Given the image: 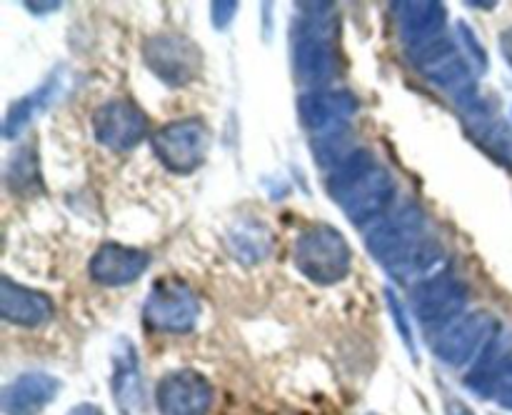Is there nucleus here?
I'll return each mask as SVG.
<instances>
[{
    "label": "nucleus",
    "mask_w": 512,
    "mask_h": 415,
    "mask_svg": "<svg viewBox=\"0 0 512 415\" xmlns=\"http://www.w3.org/2000/svg\"><path fill=\"white\" fill-rule=\"evenodd\" d=\"M360 103L350 90H308L298 98V120L315 140L348 133Z\"/></svg>",
    "instance_id": "nucleus-11"
},
{
    "label": "nucleus",
    "mask_w": 512,
    "mask_h": 415,
    "mask_svg": "<svg viewBox=\"0 0 512 415\" xmlns=\"http://www.w3.org/2000/svg\"><path fill=\"white\" fill-rule=\"evenodd\" d=\"M413 68L423 75L425 80L455 98V103L465 105L473 100L478 93V70L470 63L468 55L460 48L458 38L440 35L433 43L423 45L418 50L408 53Z\"/></svg>",
    "instance_id": "nucleus-5"
},
{
    "label": "nucleus",
    "mask_w": 512,
    "mask_h": 415,
    "mask_svg": "<svg viewBox=\"0 0 512 415\" xmlns=\"http://www.w3.org/2000/svg\"><path fill=\"white\" fill-rule=\"evenodd\" d=\"M368 415H378V413H368Z\"/></svg>",
    "instance_id": "nucleus-32"
},
{
    "label": "nucleus",
    "mask_w": 512,
    "mask_h": 415,
    "mask_svg": "<svg viewBox=\"0 0 512 415\" xmlns=\"http://www.w3.org/2000/svg\"><path fill=\"white\" fill-rule=\"evenodd\" d=\"M293 265L315 285H338L353 268V248L338 228L315 223L298 235L293 245Z\"/></svg>",
    "instance_id": "nucleus-4"
},
{
    "label": "nucleus",
    "mask_w": 512,
    "mask_h": 415,
    "mask_svg": "<svg viewBox=\"0 0 512 415\" xmlns=\"http://www.w3.org/2000/svg\"><path fill=\"white\" fill-rule=\"evenodd\" d=\"M68 415H105L103 408L95 403H80L75 405V408H70Z\"/></svg>",
    "instance_id": "nucleus-30"
},
{
    "label": "nucleus",
    "mask_w": 512,
    "mask_h": 415,
    "mask_svg": "<svg viewBox=\"0 0 512 415\" xmlns=\"http://www.w3.org/2000/svg\"><path fill=\"white\" fill-rule=\"evenodd\" d=\"M365 248L375 263L403 285H418L445 270V248L430 230L423 208L398 205L365 230Z\"/></svg>",
    "instance_id": "nucleus-1"
},
{
    "label": "nucleus",
    "mask_w": 512,
    "mask_h": 415,
    "mask_svg": "<svg viewBox=\"0 0 512 415\" xmlns=\"http://www.w3.org/2000/svg\"><path fill=\"white\" fill-rule=\"evenodd\" d=\"M398 10V30L403 38L405 50H418L445 35L448 23V8L435 0H420V3H395Z\"/></svg>",
    "instance_id": "nucleus-20"
},
{
    "label": "nucleus",
    "mask_w": 512,
    "mask_h": 415,
    "mask_svg": "<svg viewBox=\"0 0 512 415\" xmlns=\"http://www.w3.org/2000/svg\"><path fill=\"white\" fill-rule=\"evenodd\" d=\"M458 110L468 138L488 158H493L498 165L512 170V128L508 120L500 118L498 110L483 95H475L473 100L460 105Z\"/></svg>",
    "instance_id": "nucleus-13"
},
{
    "label": "nucleus",
    "mask_w": 512,
    "mask_h": 415,
    "mask_svg": "<svg viewBox=\"0 0 512 415\" xmlns=\"http://www.w3.org/2000/svg\"><path fill=\"white\" fill-rule=\"evenodd\" d=\"M230 255L243 265H258L273 253V233L255 218H243L225 235Z\"/></svg>",
    "instance_id": "nucleus-22"
},
{
    "label": "nucleus",
    "mask_w": 512,
    "mask_h": 415,
    "mask_svg": "<svg viewBox=\"0 0 512 415\" xmlns=\"http://www.w3.org/2000/svg\"><path fill=\"white\" fill-rule=\"evenodd\" d=\"M5 180H8V188L13 190L15 195L30 193V190H38V185H40V163H38V155H35L33 145H25V148H20L18 153L10 158Z\"/></svg>",
    "instance_id": "nucleus-23"
},
{
    "label": "nucleus",
    "mask_w": 512,
    "mask_h": 415,
    "mask_svg": "<svg viewBox=\"0 0 512 415\" xmlns=\"http://www.w3.org/2000/svg\"><path fill=\"white\" fill-rule=\"evenodd\" d=\"M0 315L18 328H43L55 315L50 295L20 285L8 275L0 278Z\"/></svg>",
    "instance_id": "nucleus-18"
},
{
    "label": "nucleus",
    "mask_w": 512,
    "mask_h": 415,
    "mask_svg": "<svg viewBox=\"0 0 512 415\" xmlns=\"http://www.w3.org/2000/svg\"><path fill=\"white\" fill-rule=\"evenodd\" d=\"M215 390L203 373L193 368L170 370L155 388V405L160 415H208Z\"/></svg>",
    "instance_id": "nucleus-14"
},
{
    "label": "nucleus",
    "mask_w": 512,
    "mask_h": 415,
    "mask_svg": "<svg viewBox=\"0 0 512 415\" xmlns=\"http://www.w3.org/2000/svg\"><path fill=\"white\" fill-rule=\"evenodd\" d=\"M143 60L168 88H185L203 73V50L183 33H155L145 38Z\"/></svg>",
    "instance_id": "nucleus-9"
},
{
    "label": "nucleus",
    "mask_w": 512,
    "mask_h": 415,
    "mask_svg": "<svg viewBox=\"0 0 512 415\" xmlns=\"http://www.w3.org/2000/svg\"><path fill=\"white\" fill-rule=\"evenodd\" d=\"M210 143H213V133H210L208 123L195 115L170 120L150 135L155 158L173 175H193L195 170L203 168L210 153Z\"/></svg>",
    "instance_id": "nucleus-6"
},
{
    "label": "nucleus",
    "mask_w": 512,
    "mask_h": 415,
    "mask_svg": "<svg viewBox=\"0 0 512 415\" xmlns=\"http://www.w3.org/2000/svg\"><path fill=\"white\" fill-rule=\"evenodd\" d=\"M93 135L113 153H130L148 138V118L130 98H113L93 113Z\"/></svg>",
    "instance_id": "nucleus-12"
},
{
    "label": "nucleus",
    "mask_w": 512,
    "mask_h": 415,
    "mask_svg": "<svg viewBox=\"0 0 512 415\" xmlns=\"http://www.w3.org/2000/svg\"><path fill=\"white\" fill-rule=\"evenodd\" d=\"M385 303H388V308H390V315H393V323H395V328H398V335L400 338H403V343H405V348H408V353L413 355H418L415 353V338H413V328H410V323H408V315H405V308H403V303H400V298L398 295H395V290H385Z\"/></svg>",
    "instance_id": "nucleus-25"
},
{
    "label": "nucleus",
    "mask_w": 512,
    "mask_h": 415,
    "mask_svg": "<svg viewBox=\"0 0 512 415\" xmlns=\"http://www.w3.org/2000/svg\"><path fill=\"white\" fill-rule=\"evenodd\" d=\"M503 328L493 313L488 310H470L448 323L445 328L435 330L433 353L435 358L443 360L450 368H465L468 363H475L480 358L495 333Z\"/></svg>",
    "instance_id": "nucleus-8"
},
{
    "label": "nucleus",
    "mask_w": 512,
    "mask_h": 415,
    "mask_svg": "<svg viewBox=\"0 0 512 415\" xmlns=\"http://www.w3.org/2000/svg\"><path fill=\"white\" fill-rule=\"evenodd\" d=\"M445 415H475V410L465 400L445 398Z\"/></svg>",
    "instance_id": "nucleus-28"
},
{
    "label": "nucleus",
    "mask_w": 512,
    "mask_h": 415,
    "mask_svg": "<svg viewBox=\"0 0 512 415\" xmlns=\"http://www.w3.org/2000/svg\"><path fill=\"white\" fill-rule=\"evenodd\" d=\"M150 268V255L123 243H103L88 263L93 283L103 288H123L135 283Z\"/></svg>",
    "instance_id": "nucleus-16"
},
{
    "label": "nucleus",
    "mask_w": 512,
    "mask_h": 415,
    "mask_svg": "<svg viewBox=\"0 0 512 415\" xmlns=\"http://www.w3.org/2000/svg\"><path fill=\"white\" fill-rule=\"evenodd\" d=\"M293 30V73L308 90H325L340 70V18L333 3H300Z\"/></svg>",
    "instance_id": "nucleus-3"
},
{
    "label": "nucleus",
    "mask_w": 512,
    "mask_h": 415,
    "mask_svg": "<svg viewBox=\"0 0 512 415\" xmlns=\"http://www.w3.org/2000/svg\"><path fill=\"white\" fill-rule=\"evenodd\" d=\"M468 298L470 290L465 280L450 270H440L438 275L415 285L410 305L420 323L440 330L463 315Z\"/></svg>",
    "instance_id": "nucleus-10"
},
{
    "label": "nucleus",
    "mask_w": 512,
    "mask_h": 415,
    "mask_svg": "<svg viewBox=\"0 0 512 415\" xmlns=\"http://www.w3.org/2000/svg\"><path fill=\"white\" fill-rule=\"evenodd\" d=\"M325 188L345 218L363 230L380 223L398 198L395 175L368 148H355L328 170Z\"/></svg>",
    "instance_id": "nucleus-2"
},
{
    "label": "nucleus",
    "mask_w": 512,
    "mask_h": 415,
    "mask_svg": "<svg viewBox=\"0 0 512 415\" xmlns=\"http://www.w3.org/2000/svg\"><path fill=\"white\" fill-rule=\"evenodd\" d=\"M512 370V333L510 330L500 328L495 333V338L490 340L488 348L480 353V358L475 360L470 373L465 375V385L473 390L478 398L483 400H495L500 383L505 380Z\"/></svg>",
    "instance_id": "nucleus-19"
},
{
    "label": "nucleus",
    "mask_w": 512,
    "mask_h": 415,
    "mask_svg": "<svg viewBox=\"0 0 512 415\" xmlns=\"http://www.w3.org/2000/svg\"><path fill=\"white\" fill-rule=\"evenodd\" d=\"M63 88H65V73L58 68L43 80V85H38V88L30 90L28 95L15 100V103L8 108V115H5V123H3L5 138L13 140L15 135L23 133V130L33 123V118L43 115L45 110L55 103V98L63 93Z\"/></svg>",
    "instance_id": "nucleus-21"
},
{
    "label": "nucleus",
    "mask_w": 512,
    "mask_h": 415,
    "mask_svg": "<svg viewBox=\"0 0 512 415\" xmlns=\"http://www.w3.org/2000/svg\"><path fill=\"white\" fill-rule=\"evenodd\" d=\"M468 8H473V10H495L498 8V3H495V0H490V3H485V0H468Z\"/></svg>",
    "instance_id": "nucleus-31"
},
{
    "label": "nucleus",
    "mask_w": 512,
    "mask_h": 415,
    "mask_svg": "<svg viewBox=\"0 0 512 415\" xmlns=\"http://www.w3.org/2000/svg\"><path fill=\"white\" fill-rule=\"evenodd\" d=\"M238 3H233V0H220V3H213L210 5V23H213L215 30H228L230 23L235 20V15H238Z\"/></svg>",
    "instance_id": "nucleus-26"
},
{
    "label": "nucleus",
    "mask_w": 512,
    "mask_h": 415,
    "mask_svg": "<svg viewBox=\"0 0 512 415\" xmlns=\"http://www.w3.org/2000/svg\"><path fill=\"white\" fill-rule=\"evenodd\" d=\"M25 10H30L33 15H50V13H58L63 8V3H23Z\"/></svg>",
    "instance_id": "nucleus-29"
},
{
    "label": "nucleus",
    "mask_w": 512,
    "mask_h": 415,
    "mask_svg": "<svg viewBox=\"0 0 512 415\" xmlns=\"http://www.w3.org/2000/svg\"><path fill=\"white\" fill-rule=\"evenodd\" d=\"M455 30H458V43L460 48H463V53L468 55L470 63L475 65L478 75H485V70L490 68V60H488V53H485L483 43H480L478 35H475V30L470 28L468 23H458L455 25Z\"/></svg>",
    "instance_id": "nucleus-24"
},
{
    "label": "nucleus",
    "mask_w": 512,
    "mask_h": 415,
    "mask_svg": "<svg viewBox=\"0 0 512 415\" xmlns=\"http://www.w3.org/2000/svg\"><path fill=\"white\" fill-rule=\"evenodd\" d=\"M200 320V300L180 278H163L143 303V323L150 333L188 335Z\"/></svg>",
    "instance_id": "nucleus-7"
},
{
    "label": "nucleus",
    "mask_w": 512,
    "mask_h": 415,
    "mask_svg": "<svg viewBox=\"0 0 512 415\" xmlns=\"http://www.w3.org/2000/svg\"><path fill=\"white\" fill-rule=\"evenodd\" d=\"M498 48H500V55H503V60L508 63V68L512 70V25L500 33Z\"/></svg>",
    "instance_id": "nucleus-27"
},
{
    "label": "nucleus",
    "mask_w": 512,
    "mask_h": 415,
    "mask_svg": "<svg viewBox=\"0 0 512 415\" xmlns=\"http://www.w3.org/2000/svg\"><path fill=\"white\" fill-rule=\"evenodd\" d=\"M60 388L63 383L55 375L28 370L5 385L0 395V408H3V415H40L58 398Z\"/></svg>",
    "instance_id": "nucleus-17"
},
{
    "label": "nucleus",
    "mask_w": 512,
    "mask_h": 415,
    "mask_svg": "<svg viewBox=\"0 0 512 415\" xmlns=\"http://www.w3.org/2000/svg\"><path fill=\"white\" fill-rule=\"evenodd\" d=\"M113 403L120 415H150V398L140 370L138 350L128 338H120L113 350Z\"/></svg>",
    "instance_id": "nucleus-15"
}]
</instances>
